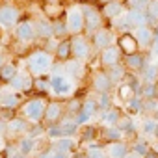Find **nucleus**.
<instances>
[{
  "mask_svg": "<svg viewBox=\"0 0 158 158\" xmlns=\"http://www.w3.org/2000/svg\"><path fill=\"white\" fill-rule=\"evenodd\" d=\"M24 112V117L32 123H39L45 119V112H47V102L43 99H32L24 104L23 108Z\"/></svg>",
  "mask_w": 158,
  "mask_h": 158,
  "instance_id": "1",
  "label": "nucleus"
},
{
  "mask_svg": "<svg viewBox=\"0 0 158 158\" xmlns=\"http://www.w3.org/2000/svg\"><path fill=\"white\" fill-rule=\"evenodd\" d=\"M82 11H84V21H86V30L89 34H95L97 30L102 28V19H104L102 11H99L97 8H93L89 4H86L82 8Z\"/></svg>",
  "mask_w": 158,
  "mask_h": 158,
  "instance_id": "2",
  "label": "nucleus"
},
{
  "mask_svg": "<svg viewBox=\"0 0 158 158\" xmlns=\"http://www.w3.org/2000/svg\"><path fill=\"white\" fill-rule=\"evenodd\" d=\"M67 30L73 35L82 34V30H86V21H84V11L80 8H71L67 11Z\"/></svg>",
  "mask_w": 158,
  "mask_h": 158,
  "instance_id": "3",
  "label": "nucleus"
},
{
  "mask_svg": "<svg viewBox=\"0 0 158 158\" xmlns=\"http://www.w3.org/2000/svg\"><path fill=\"white\" fill-rule=\"evenodd\" d=\"M117 47H119V50H121L125 56H130V54L139 52V43H138L136 35L130 34V32H121V34H119V37H117Z\"/></svg>",
  "mask_w": 158,
  "mask_h": 158,
  "instance_id": "4",
  "label": "nucleus"
},
{
  "mask_svg": "<svg viewBox=\"0 0 158 158\" xmlns=\"http://www.w3.org/2000/svg\"><path fill=\"white\" fill-rule=\"evenodd\" d=\"M28 65H30V71L35 73V74H43L50 69L52 65V60L47 52H35L32 54V58L28 60Z\"/></svg>",
  "mask_w": 158,
  "mask_h": 158,
  "instance_id": "5",
  "label": "nucleus"
},
{
  "mask_svg": "<svg viewBox=\"0 0 158 158\" xmlns=\"http://www.w3.org/2000/svg\"><path fill=\"white\" fill-rule=\"evenodd\" d=\"M121 50H119V47L117 45H112V47H108V48H104V50H101V65L104 67V69H110V67H114V65H119V61H121Z\"/></svg>",
  "mask_w": 158,
  "mask_h": 158,
  "instance_id": "6",
  "label": "nucleus"
},
{
  "mask_svg": "<svg viewBox=\"0 0 158 158\" xmlns=\"http://www.w3.org/2000/svg\"><path fill=\"white\" fill-rule=\"evenodd\" d=\"M48 86H50V89L56 95H67L73 89L71 80H69V78H65V76H61V74H54L50 80H48Z\"/></svg>",
  "mask_w": 158,
  "mask_h": 158,
  "instance_id": "7",
  "label": "nucleus"
},
{
  "mask_svg": "<svg viewBox=\"0 0 158 158\" xmlns=\"http://www.w3.org/2000/svg\"><path fill=\"white\" fill-rule=\"evenodd\" d=\"M91 37H93V47L99 48V50H104V48H108V47L114 45V34H112V30L101 28Z\"/></svg>",
  "mask_w": 158,
  "mask_h": 158,
  "instance_id": "8",
  "label": "nucleus"
},
{
  "mask_svg": "<svg viewBox=\"0 0 158 158\" xmlns=\"http://www.w3.org/2000/svg\"><path fill=\"white\" fill-rule=\"evenodd\" d=\"M91 84H93V89L99 91V93H108V91L112 89V86H114V82L110 80L106 69H104V71H97V73L93 74V82H91Z\"/></svg>",
  "mask_w": 158,
  "mask_h": 158,
  "instance_id": "9",
  "label": "nucleus"
},
{
  "mask_svg": "<svg viewBox=\"0 0 158 158\" xmlns=\"http://www.w3.org/2000/svg\"><path fill=\"white\" fill-rule=\"evenodd\" d=\"M134 35H136V39H138V43H139V48H141V47H143V48L152 47V43H154V28L149 26V24L136 28V30H134Z\"/></svg>",
  "mask_w": 158,
  "mask_h": 158,
  "instance_id": "10",
  "label": "nucleus"
},
{
  "mask_svg": "<svg viewBox=\"0 0 158 158\" xmlns=\"http://www.w3.org/2000/svg\"><path fill=\"white\" fill-rule=\"evenodd\" d=\"M71 43H73V56L76 60H86L89 56V50L91 48H89V43L84 37L74 35V37H71Z\"/></svg>",
  "mask_w": 158,
  "mask_h": 158,
  "instance_id": "11",
  "label": "nucleus"
},
{
  "mask_svg": "<svg viewBox=\"0 0 158 158\" xmlns=\"http://www.w3.org/2000/svg\"><path fill=\"white\" fill-rule=\"evenodd\" d=\"M19 19V13L13 6H4V8H0V26L2 28H11L15 26Z\"/></svg>",
  "mask_w": 158,
  "mask_h": 158,
  "instance_id": "12",
  "label": "nucleus"
},
{
  "mask_svg": "<svg viewBox=\"0 0 158 158\" xmlns=\"http://www.w3.org/2000/svg\"><path fill=\"white\" fill-rule=\"evenodd\" d=\"M127 21L130 28H139L149 24V15L147 11H138V10H128L127 11Z\"/></svg>",
  "mask_w": 158,
  "mask_h": 158,
  "instance_id": "13",
  "label": "nucleus"
},
{
  "mask_svg": "<svg viewBox=\"0 0 158 158\" xmlns=\"http://www.w3.org/2000/svg\"><path fill=\"white\" fill-rule=\"evenodd\" d=\"M128 71H134V73H141L143 67L147 65L145 63V56L141 52H136V54H130V56H125V63H123Z\"/></svg>",
  "mask_w": 158,
  "mask_h": 158,
  "instance_id": "14",
  "label": "nucleus"
},
{
  "mask_svg": "<svg viewBox=\"0 0 158 158\" xmlns=\"http://www.w3.org/2000/svg\"><path fill=\"white\" fill-rule=\"evenodd\" d=\"M63 115V106L61 102L54 101V102H48L47 104V112H45V121H48L50 125H56Z\"/></svg>",
  "mask_w": 158,
  "mask_h": 158,
  "instance_id": "15",
  "label": "nucleus"
},
{
  "mask_svg": "<svg viewBox=\"0 0 158 158\" xmlns=\"http://www.w3.org/2000/svg\"><path fill=\"white\" fill-rule=\"evenodd\" d=\"M123 10H125V4L123 2H119V0H112L110 4H106V6H102V15H104V19H110V21H114V19H117V17H121L123 15Z\"/></svg>",
  "mask_w": 158,
  "mask_h": 158,
  "instance_id": "16",
  "label": "nucleus"
},
{
  "mask_svg": "<svg viewBox=\"0 0 158 158\" xmlns=\"http://www.w3.org/2000/svg\"><path fill=\"white\" fill-rule=\"evenodd\" d=\"M106 152H108L110 158H127V154L130 151H128L125 141H112V143H108Z\"/></svg>",
  "mask_w": 158,
  "mask_h": 158,
  "instance_id": "17",
  "label": "nucleus"
},
{
  "mask_svg": "<svg viewBox=\"0 0 158 158\" xmlns=\"http://www.w3.org/2000/svg\"><path fill=\"white\" fill-rule=\"evenodd\" d=\"M73 56V43H71V39H61L60 43H58V47H56V60H60V61H69V58Z\"/></svg>",
  "mask_w": 158,
  "mask_h": 158,
  "instance_id": "18",
  "label": "nucleus"
},
{
  "mask_svg": "<svg viewBox=\"0 0 158 158\" xmlns=\"http://www.w3.org/2000/svg\"><path fill=\"white\" fill-rule=\"evenodd\" d=\"M15 89H21V91H28L32 86H34V80L30 74H24V73H17V76L10 82Z\"/></svg>",
  "mask_w": 158,
  "mask_h": 158,
  "instance_id": "19",
  "label": "nucleus"
},
{
  "mask_svg": "<svg viewBox=\"0 0 158 158\" xmlns=\"http://www.w3.org/2000/svg\"><path fill=\"white\" fill-rule=\"evenodd\" d=\"M43 13L50 19V21H58L63 15V6L60 2H47L43 6Z\"/></svg>",
  "mask_w": 158,
  "mask_h": 158,
  "instance_id": "20",
  "label": "nucleus"
},
{
  "mask_svg": "<svg viewBox=\"0 0 158 158\" xmlns=\"http://www.w3.org/2000/svg\"><path fill=\"white\" fill-rule=\"evenodd\" d=\"M37 35V32L34 30V26L30 24V23H19L17 24V37L21 39V41H30V39H34Z\"/></svg>",
  "mask_w": 158,
  "mask_h": 158,
  "instance_id": "21",
  "label": "nucleus"
},
{
  "mask_svg": "<svg viewBox=\"0 0 158 158\" xmlns=\"http://www.w3.org/2000/svg\"><path fill=\"white\" fill-rule=\"evenodd\" d=\"M121 119V112L117 108H108L102 112V117H101V123L104 127H115Z\"/></svg>",
  "mask_w": 158,
  "mask_h": 158,
  "instance_id": "22",
  "label": "nucleus"
},
{
  "mask_svg": "<svg viewBox=\"0 0 158 158\" xmlns=\"http://www.w3.org/2000/svg\"><path fill=\"white\" fill-rule=\"evenodd\" d=\"M117 95H119V99H121V101L128 102L130 99L138 97V89H136L132 84H128V82H121V84H119V88H117Z\"/></svg>",
  "mask_w": 158,
  "mask_h": 158,
  "instance_id": "23",
  "label": "nucleus"
},
{
  "mask_svg": "<svg viewBox=\"0 0 158 158\" xmlns=\"http://www.w3.org/2000/svg\"><path fill=\"white\" fill-rule=\"evenodd\" d=\"M58 128L61 132V138L63 136H73L76 132V128H78V121L71 119V117H65V119H61V123L58 125Z\"/></svg>",
  "mask_w": 158,
  "mask_h": 158,
  "instance_id": "24",
  "label": "nucleus"
},
{
  "mask_svg": "<svg viewBox=\"0 0 158 158\" xmlns=\"http://www.w3.org/2000/svg\"><path fill=\"white\" fill-rule=\"evenodd\" d=\"M106 73H108L110 80H112L114 84H119V82L125 80V76H127V67H125V65H114V67L106 69Z\"/></svg>",
  "mask_w": 158,
  "mask_h": 158,
  "instance_id": "25",
  "label": "nucleus"
},
{
  "mask_svg": "<svg viewBox=\"0 0 158 158\" xmlns=\"http://www.w3.org/2000/svg\"><path fill=\"white\" fill-rule=\"evenodd\" d=\"M145 110V101L138 95V97H134V99H130L128 102H127V112H128V115H138V114H141Z\"/></svg>",
  "mask_w": 158,
  "mask_h": 158,
  "instance_id": "26",
  "label": "nucleus"
},
{
  "mask_svg": "<svg viewBox=\"0 0 158 158\" xmlns=\"http://www.w3.org/2000/svg\"><path fill=\"white\" fill-rule=\"evenodd\" d=\"M102 138H104V141H108V143H112V141H121L123 130H121L119 127H104Z\"/></svg>",
  "mask_w": 158,
  "mask_h": 158,
  "instance_id": "27",
  "label": "nucleus"
},
{
  "mask_svg": "<svg viewBox=\"0 0 158 158\" xmlns=\"http://www.w3.org/2000/svg\"><path fill=\"white\" fill-rule=\"evenodd\" d=\"M17 76V67L13 63H4L0 67V80L2 82H11Z\"/></svg>",
  "mask_w": 158,
  "mask_h": 158,
  "instance_id": "28",
  "label": "nucleus"
},
{
  "mask_svg": "<svg viewBox=\"0 0 158 158\" xmlns=\"http://www.w3.org/2000/svg\"><path fill=\"white\" fill-rule=\"evenodd\" d=\"M141 76H143V82H156V78H158V65H154V63L145 65L143 71H141Z\"/></svg>",
  "mask_w": 158,
  "mask_h": 158,
  "instance_id": "29",
  "label": "nucleus"
},
{
  "mask_svg": "<svg viewBox=\"0 0 158 158\" xmlns=\"http://www.w3.org/2000/svg\"><path fill=\"white\" fill-rule=\"evenodd\" d=\"M6 130L11 132V134L26 132V123H24V119H10L8 125H6Z\"/></svg>",
  "mask_w": 158,
  "mask_h": 158,
  "instance_id": "30",
  "label": "nucleus"
},
{
  "mask_svg": "<svg viewBox=\"0 0 158 158\" xmlns=\"http://www.w3.org/2000/svg\"><path fill=\"white\" fill-rule=\"evenodd\" d=\"M35 32H37V35H39V37H45V39H48V37H52V35H54V28H52V24H50V23H47V21H39V23H37Z\"/></svg>",
  "mask_w": 158,
  "mask_h": 158,
  "instance_id": "31",
  "label": "nucleus"
},
{
  "mask_svg": "<svg viewBox=\"0 0 158 158\" xmlns=\"http://www.w3.org/2000/svg\"><path fill=\"white\" fill-rule=\"evenodd\" d=\"M0 104L4 108H15L19 104V97L15 93H0Z\"/></svg>",
  "mask_w": 158,
  "mask_h": 158,
  "instance_id": "32",
  "label": "nucleus"
},
{
  "mask_svg": "<svg viewBox=\"0 0 158 158\" xmlns=\"http://www.w3.org/2000/svg\"><path fill=\"white\" fill-rule=\"evenodd\" d=\"M73 139L69 138V136H63V138H58L56 139V145H54V149L56 151H60V152H69L71 149H73Z\"/></svg>",
  "mask_w": 158,
  "mask_h": 158,
  "instance_id": "33",
  "label": "nucleus"
},
{
  "mask_svg": "<svg viewBox=\"0 0 158 158\" xmlns=\"http://www.w3.org/2000/svg\"><path fill=\"white\" fill-rule=\"evenodd\" d=\"M147 15H149V26H156V23H158V0H151V4L147 8Z\"/></svg>",
  "mask_w": 158,
  "mask_h": 158,
  "instance_id": "34",
  "label": "nucleus"
},
{
  "mask_svg": "<svg viewBox=\"0 0 158 158\" xmlns=\"http://www.w3.org/2000/svg\"><path fill=\"white\" fill-rule=\"evenodd\" d=\"M115 127H119L121 130H123V134H132L134 130H136V127L132 125V119L128 117V115H121V119H119V123L115 125Z\"/></svg>",
  "mask_w": 158,
  "mask_h": 158,
  "instance_id": "35",
  "label": "nucleus"
},
{
  "mask_svg": "<svg viewBox=\"0 0 158 158\" xmlns=\"http://www.w3.org/2000/svg\"><path fill=\"white\" fill-rule=\"evenodd\" d=\"M149 4H151V0H127V4H125V6H128V10H138V11H147V8H149Z\"/></svg>",
  "mask_w": 158,
  "mask_h": 158,
  "instance_id": "36",
  "label": "nucleus"
},
{
  "mask_svg": "<svg viewBox=\"0 0 158 158\" xmlns=\"http://www.w3.org/2000/svg\"><path fill=\"white\" fill-rule=\"evenodd\" d=\"M99 110H101V108H99V102H97V101H93V99H88V101H84L82 112H86L89 117H93V115H95Z\"/></svg>",
  "mask_w": 158,
  "mask_h": 158,
  "instance_id": "37",
  "label": "nucleus"
},
{
  "mask_svg": "<svg viewBox=\"0 0 158 158\" xmlns=\"http://www.w3.org/2000/svg\"><path fill=\"white\" fill-rule=\"evenodd\" d=\"M52 28H54V35H56V37H63V35L69 34L65 21H54V23H52Z\"/></svg>",
  "mask_w": 158,
  "mask_h": 158,
  "instance_id": "38",
  "label": "nucleus"
},
{
  "mask_svg": "<svg viewBox=\"0 0 158 158\" xmlns=\"http://www.w3.org/2000/svg\"><path fill=\"white\" fill-rule=\"evenodd\" d=\"M82 106H84V101H80L78 97H73L69 102H67V110H69V114H78L82 110Z\"/></svg>",
  "mask_w": 158,
  "mask_h": 158,
  "instance_id": "39",
  "label": "nucleus"
},
{
  "mask_svg": "<svg viewBox=\"0 0 158 158\" xmlns=\"http://www.w3.org/2000/svg\"><path fill=\"white\" fill-rule=\"evenodd\" d=\"M95 138H97V128L91 127V125H86L84 130H82V139H84V141H91V139H95Z\"/></svg>",
  "mask_w": 158,
  "mask_h": 158,
  "instance_id": "40",
  "label": "nucleus"
},
{
  "mask_svg": "<svg viewBox=\"0 0 158 158\" xmlns=\"http://www.w3.org/2000/svg\"><path fill=\"white\" fill-rule=\"evenodd\" d=\"M82 69H84V65H82L80 61H71V63L67 65V73H69L71 76H80Z\"/></svg>",
  "mask_w": 158,
  "mask_h": 158,
  "instance_id": "41",
  "label": "nucleus"
},
{
  "mask_svg": "<svg viewBox=\"0 0 158 158\" xmlns=\"http://www.w3.org/2000/svg\"><path fill=\"white\" fill-rule=\"evenodd\" d=\"M19 149H21L23 154H30L32 149H34V139H32V138H24V139H21Z\"/></svg>",
  "mask_w": 158,
  "mask_h": 158,
  "instance_id": "42",
  "label": "nucleus"
},
{
  "mask_svg": "<svg viewBox=\"0 0 158 158\" xmlns=\"http://www.w3.org/2000/svg\"><path fill=\"white\" fill-rule=\"evenodd\" d=\"M88 154L91 158H106V151L102 147H99V145H91L89 151H88Z\"/></svg>",
  "mask_w": 158,
  "mask_h": 158,
  "instance_id": "43",
  "label": "nucleus"
},
{
  "mask_svg": "<svg viewBox=\"0 0 158 158\" xmlns=\"http://www.w3.org/2000/svg\"><path fill=\"white\" fill-rule=\"evenodd\" d=\"M132 151H136L138 154L145 156V154H147V152L151 151V147L147 145V141H143V139H141V141H136V145H134V149H132Z\"/></svg>",
  "mask_w": 158,
  "mask_h": 158,
  "instance_id": "44",
  "label": "nucleus"
},
{
  "mask_svg": "<svg viewBox=\"0 0 158 158\" xmlns=\"http://www.w3.org/2000/svg\"><path fill=\"white\" fill-rule=\"evenodd\" d=\"M156 127H158V123L154 119H147L143 123V132L145 134H156Z\"/></svg>",
  "mask_w": 158,
  "mask_h": 158,
  "instance_id": "45",
  "label": "nucleus"
},
{
  "mask_svg": "<svg viewBox=\"0 0 158 158\" xmlns=\"http://www.w3.org/2000/svg\"><path fill=\"white\" fill-rule=\"evenodd\" d=\"M97 102H99V108H101L102 112L108 110V108H110V95H108V93H101V99H99Z\"/></svg>",
  "mask_w": 158,
  "mask_h": 158,
  "instance_id": "46",
  "label": "nucleus"
},
{
  "mask_svg": "<svg viewBox=\"0 0 158 158\" xmlns=\"http://www.w3.org/2000/svg\"><path fill=\"white\" fill-rule=\"evenodd\" d=\"M34 86H35L37 89H41V91H47V89L50 88V86H48L47 82H43V80H35V82H34Z\"/></svg>",
  "mask_w": 158,
  "mask_h": 158,
  "instance_id": "47",
  "label": "nucleus"
},
{
  "mask_svg": "<svg viewBox=\"0 0 158 158\" xmlns=\"http://www.w3.org/2000/svg\"><path fill=\"white\" fill-rule=\"evenodd\" d=\"M50 158H69V152H60V151L54 149V152H52Z\"/></svg>",
  "mask_w": 158,
  "mask_h": 158,
  "instance_id": "48",
  "label": "nucleus"
},
{
  "mask_svg": "<svg viewBox=\"0 0 158 158\" xmlns=\"http://www.w3.org/2000/svg\"><path fill=\"white\" fill-rule=\"evenodd\" d=\"M143 158H158V151H156V149H151Z\"/></svg>",
  "mask_w": 158,
  "mask_h": 158,
  "instance_id": "49",
  "label": "nucleus"
},
{
  "mask_svg": "<svg viewBox=\"0 0 158 158\" xmlns=\"http://www.w3.org/2000/svg\"><path fill=\"white\" fill-rule=\"evenodd\" d=\"M127 158H143V156H141V154H138L136 151H130V152L127 154Z\"/></svg>",
  "mask_w": 158,
  "mask_h": 158,
  "instance_id": "50",
  "label": "nucleus"
},
{
  "mask_svg": "<svg viewBox=\"0 0 158 158\" xmlns=\"http://www.w3.org/2000/svg\"><path fill=\"white\" fill-rule=\"evenodd\" d=\"M152 54H154V56H158V41H154V43H152Z\"/></svg>",
  "mask_w": 158,
  "mask_h": 158,
  "instance_id": "51",
  "label": "nucleus"
},
{
  "mask_svg": "<svg viewBox=\"0 0 158 158\" xmlns=\"http://www.w3.org/2000/svg\"><path fill=\"white\" fill-rule=\"evenodd\" d=\"M112 0H97V4H101V6H106V4H110Z\"/></svg>",
  "mask_w": 158,
  "mask_h": 158,
  "instance_id": "52",
  "label": "nucleus"
},
{
  "mask_svg": "<svg viewBox=\"0 0 158 158\" xmlns=\"http://www.w3.org/2000/svg\"><path fill=\"white\" fill-rule=\"evenodd\" d=\"M11 158H26V154H23V152H17V154H13Z\"/></svg>",
  "mask_w": 158,
  "mask_h": 158,
  "instance_id": "53",
  "label": "nucleus"
},
{
  "mask_svg": "<svg viewBox=\"0 0 158 158\" xmlns=\"http://www.w3.org/2000/svg\"><path fill=\"white\" fill-rule=\"evenodd\" d=\"M74 158H91V156H89V154H88V152H86V154H76V156H74Z\"/></svg>",
  "mask_w": 158,
  "mask_h": 158,
  "instance_id": "54",
  "label": "nucleus"
},
{
  "mask_svg": "<svg viewBox=\"0 0 158 158\" xmlns=\"http://www.w3.org/2000/svg\"><path fill=\"white\" fill-rule=\"evenodd\" d=\"M2 65H4V58H2V56H0V67H2Z\"/></svg>",
  "mask_w": 158,
  "mask_h": 158,
  "instance_id": "55",
  "label": "nucleus"
},
{
  "mask_svg": "<svg viewBox=\"0 0 158 158\" xmlns=\"http://www.w3.org/2000/svg\"><path fill=\"white\" fill-rule=\"evenodd\" d=\"M156 99H158V84H156Z\"/></svg>",
  "mask_w": 158,
  "mask_h": 158,
  "instance_id": "56",
  "label": "nucleus"
},
{
  "mask_svg": "<svg viewBox=\"0 0 158 158\" xmlns=\"http://www.w3.org/2000/svg\"><path fill=\"white\" fill-rule=\"evenodd\" d=\"M154 136H156V138H158V127H156V134H154Z\"/></svg>",
  "mask_w": 158,
  "mask_h": 158,
  "instance_id": "57",
  "label": "nucleus"
},
{
  "mask_svg": "<svg viewBox=\"0 0 158 158\" xmlns=\"http://www.w3.org/2000/svg\"><path fill=\"white\" fill-rule=\"evenodd\" d=\"M48 2H58V0H48Z\"/></svg>",
  "mask_w": 158,
  "mask_h": 158,
  "instance_id": "58",
  "label": "nucleus"
},
{
  "mask_svg": "<svg viewBox=\"0 0 158 158\" xmlns=\"http://www.w3.org/2000/svg\"><path fill=\"white\" fill-rule=\"evenodd\" d=\"M0 158H4V154H0Z\"/></svg>",
  "mask_w": 158,
  "mask_h": 158,
  "instance_id": "59",
  "label": "nucleus"
}]
</instances>
